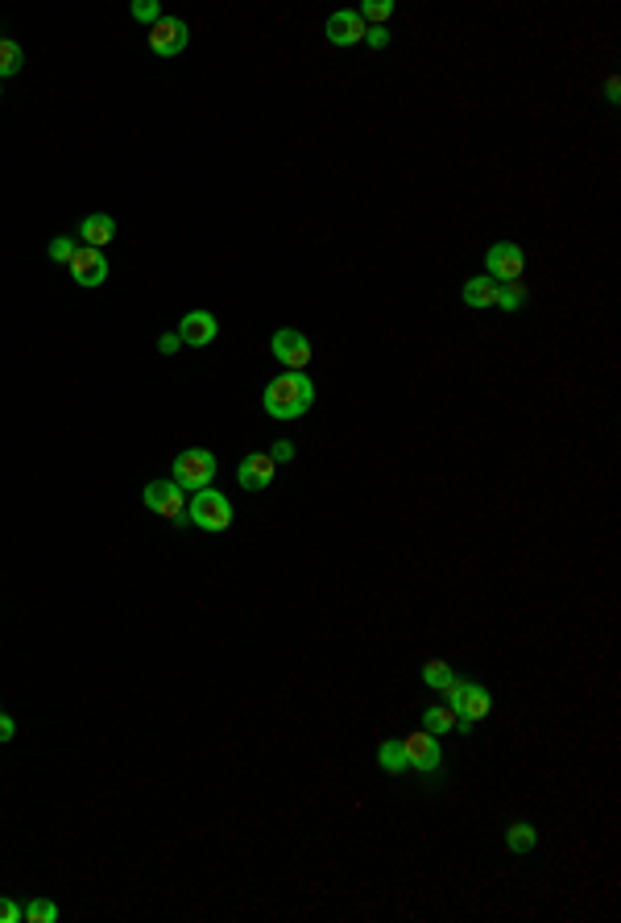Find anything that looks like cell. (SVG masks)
Masks as SVG:
<instances>
[{
	"label": "cell",
	"instance_id": "obj_1",
	"mask_svg": "<svg viewBox=\"0 0 621 923\" xmlns=\"http://www.w3.org/2000/svg\"><path fill=\"white\" fill-rule=\"evenodd\" d=\"M261 406H266L269 419L290 422V419H299V414H307V410L315 406V386H310L307 373H290L286 369V373L274 377V381L266 386Z\"/></svg>",
	"mask_w": 621,
	"mask_h": 923
},
{
	"label": "cell",
	"instance_id": "obj_2",
	"mask_svg": "<svg viewBox=\"0 0 621 923\" xmlns=\"http://www.w3.org/2000/svg\"><path fill=\"white\" fill-rule=\"evenodd\" d=\"M443 692H448V709L460 717V733H472V725L493 712V692L485 684H464V679H451Z\"/></svg>",
	"mask_w": 621,
	"mask_h": 923
},
{
	"label": "cell",
	"instance_id": "obj_3",
	"mask_svg": "<svg viewBox=\"0 0 621 923\" xmlns=\"http://www.w3.org/2000/svg\"><path fill=\"white\" fill-rule=\"evenodd\" d=\"M187 518H191V527L207 530V535H220V530L232 527V501H228L220 489H199V493H191V501H187Z\"/></svg>",
	"mask_w": 621,
	"mask_h": 923
},
{
	"label": "cell",
	"instance_id": "obj_4",
	"mask_svg": "<svg viewBox=\"0 0 621 923\" xmlns=\"http://www.w3.org/2000/svg\"><path fill=\"white\" fill-rule=\"evenodd\" d=\"M174 484H179L182 493H199V489H207V484L215 481V456L204 448H191L182 451L179 460H174Z\"/></svg>",
	"mask_w": 621,
	"mask_h": 923
},
{
	"label": "cell",
	"instance_id": "obj_5",
	"mask_svg": "<svg viewBox=\"0 0 621 923\" xmlns=\"http://www.w3.org/2000/svg\"><path fill=\"white\" fill-rule=\"evenodd\" d=\"M141 501H145V509H153V514L158 518H171V522H191V518H187V501H191V497L182 493L179 484L174 481H150L145 484V493H141Z\"/></svg>",
	"mask_w": 621,
	"mask_h": 923
},
{
	"label": "cell",
	"instance_id": "obj_6",
	"mask_svg": "<svg viewBox=\"0 0 621 923\" xmlns=\"http://www.w3.org/2000/svg\"><path fill=\"white\" fill-rule=\"evenodd\" d=\"M269 348H274V356H278V365H286L290 373H302V369L310 365V340H307V332H299V327H278L274 340H269Z\"/></svg>",
	"mask_w": 621,
	"mask_h": 923
},
{
	"label": "cell",
	"instance_id": "obj_7",
	"mask_svg": "<svg viewBox=\"0 0 621 923\" xmlns=\"http://www.w3.org/2000/svg\"><path fill=\"white\" fill-rule=\"evenodd\" d=\"M402 753H407L410 771H423V774L440 771V762H443L440 741H435V733H427V729L407 733V737H402Z\"/></svg>",
	"mask_w": 621,
	"mask_h": 923
},
{
	"label": "cell",
	"instance_id": "obj_8",
	"mask_svg": "<svg viewBox=\"0 0 621 923\" xmlns=\"http://www.w3.org/2000/svg\"><path fill=\"white\" fill-rule=\"evenodd\" d=\"M187 42H191V30H187L182 17H162L158 25H150V50L158 54V58H174V54H182Z\"/></svg>",
	"mask_w": 621,
	"mask_h": 923
},
{
	"label": "cell",
	"instance_id": "obj_9",
	"mask_svg": "<svg viewBox=\"0 0 621 923\" xmlns=\"http://www.w3.org/2000/svg\"><path fill=\"white\" fill-rule=\"evenodd\" d=\"M485 266H489V278L502 286V282H518L526 269V257L522 248L510 245V240H502V245H493L489 253H485Z\"/></svg>",
	"mask_w": 621,
	"mask_h": 923
},
{
	"label": "cell",
	"instance_id": "obj_10",
	"mask_svg": "<svg viewBox=\"0 0 621 923\" xmlns=\"http://www.w3.org/2000/svg\"><path fill=\"white\" fill-rule=\"evenodd\" d=\"M274 473H278V464L269 460V451H253V456H245V460H241L236 481H241V489L258 493V489H266V484L274 481Z\"/></svg>",
	"mask_w": 621,
	"mask_h": 923
},
{
	"label": "cell",
	"instance_id": "obj_11",
	"mask_svg": "<svg viewBox=\"0 0 621 923\" xmlns=\"http://www.w3.org/2000/svg\"><path fill=\"white\" fill-rule=\"evenodd\" d=\"M71 278L79 282V286H87V291H92V286H104L108 282V261H104V253H100V248H79L75 253V261H71Z\"/></svg>",
	"mask_w": 621,
	"mask_h": 923
},
{
	"label": "cell",
	"instance_id": "obj_12",
	"mask_svg": "<svg viewBox=\"0 0 621 923\" xmlns=\"http://www.w3.org/2000/svg\"><path fill=\"white\" fill-rule=\"evenodd\" d=\"M328 42L332 46H356V42H364V30L369 25L361 22V13H353V9H340V13H332L328 17Z\"/></svg>",
	"mask_w": 621,
	"mask_h": 923
},
{
	"label": "cell",
	"instance_id": "obj_13",
	"mask_svg": "<svg viewBox=\"0 0 621 923\" xmlns=\"http://www.w3.org/2000/svg\"><path fill=\"white\" fill-rule=\"evenodd\" d=\"M215 335H220V323H215L212 311H191V315H182V323H179V340H182V344H191V348H207Z\"/></svg>",
	"mask_w": 621,
	"mask_h": 923
},
{
	"label": "cell",
	"instance_id": "obj_14",
	"mask_svg": "<svg viewBox=\"0 0 621 923\" xmlns=\"http://www.w3.org/2000/svg\"><path fill=\"white\" fill-rule=\"evenodd\" d=\"M79 237H83L87 248H104L108 240L117 237V220H112V215H104V212L83 215V224H79Z\"/></svg>",
	"mask_w": 621,
	"mask_h": 923
},
{
	"label": "cell",
	"instance_id": "obj_15",
	"mask_svg": "<svg viewBox=\"0 0 621 923\" xmlns=\"http://www.w3.org/2000/svg\"><path fill=\"white\" fill-rule=\"evenodd\" d=\"M423 729L435 733V737H440V733H460V717H456L448 704H427V709H423Z\"/></svg>",
	"mask_w": 621,
	"mask_h": 923
},
{
	"label": "cell",
	"instance_id": "obj_16",
	"mask_svg": "<svg viewBox=\"0 0 621 923\" xmlns=\"http://www.w3.org/2000/svg\"><path fill=\"white\" fill-rule=\"evenodd\" d=\"M464 307H472V311H481V307H497V282H493V278L464 282Z\"/></svg>",
	"mask_w": 621,
	"mask_h": 923
},
{
	"label": "cell",
	"instance_id": "obj_17",
	"mask_svg": "<svg viewBox=\"0 0 621 923\" xmlns=\"http://www.w3.org/2000/svg\"><path fill=\"white\" fill-rule=\"evenodd\" d=\"M535 845H538V828L535 824L514 820V824L505 828V849H510V853H530Z\"/></svg>",
	"mask_w": 621,
	"mask_h": 923
},
{
	"label": "cell",
	"instance_id": "obj_18",
	"mask_svg": "<svg viewBox=\"0 0 621 923\" xmlns=\"http://www.w3.org/2000/svg\"><path fill=\"white\" fill-rule=\"evenodd\" d=\"M377 762H381V771H386V774H407L410 771L407 753H402V741H394V737L377 745Z\"/></svg>",
	"mask_w": 621,
	"mask_h": 923
},
{
	"label": "cell",
	"instance_id": "obj_19",
	"mask_svg": "<svg viewBox=\"0 0 621 923\" xmlns=\"http://www.w3.org/2000/svg\"><path fill=\"white\" fill-rule=\"evenodd\" d=\"M25 66V50L13 38H0V79H9V75H17Z\"/></svg>",
	"mask_w": 621,
	"mask_h": 923
},
{
	"label": "cell",
	"instance_id": "obj_20",
	"mask_svg": "<svg viewBox=\"0 0 621 923\" xmlns=\"http://www.w3.org/2000/svg\"><path fill=\"white\" fill-rule=\"evenodd\" d=\"M451 679H456V675H451V666L443 663V658H431V663H423V684H427V687L443 692V687H448Z\"/></svg>",
	"mask_w": 621,
	"mask_h": 923
},
{
	"label": "cell",
	"instance_id": "obj_21",
	"mask_svg": "<svg viewBox=\"0 0 621 923\" xmlns=\"http://www.w3.org/2000/svg\"><path fill=\"white\" fill-rule=\"evenodd\" d=\"M526 299H530V294H526L522 282H505V286H497V307H502V311H518Z\"/></svg>",
	"mask_w": 621,
	"mask_h": 923
},
{
	"label": "cell",
	"instance_id": "obj_22",
	"mask_svg": "<svg viewBox=\"0 0 621 923\" xmlns=\"http://www.w3.org/2000/svg\"><path fill=\"white\" fill-rule=\"evenodd\" d=\"M30 923H54L58 919V902L54 899H30V907H22Z\"/></svg>",
	"mask_w": 621,
	"mask_h": 923
},
{
	"label": "cell",
	"instance_id": "obj_23",
	"mask_svg": "<svg viewBox=\"0 0 621 923\" xmlns=\"http://www.w3.org/2000/svg\"><path fill=\"white\" fill-rule=\"evenodd\" d=\"M75 253H79V245L71 237H54L50 240V257L58 261V266H71V261H75Z\"/></svg>",
	"mask_w": 621,
	"mask_h": 923
},
{
	"label": "cell",
	"instance_id": "obj_24",
	"mask_svg": "<svg viewBox=\"0 0 621 923\" xmlns=\"http://www.w3.org/2000/svg\"><path fill=\"white\" fill-rule=\"evenodd\" d=\"M166 13H162V4L158 0H137L133 4V22H145V25H158Z\"/></svg>",
	"mask_w": 621,
	"mask_h": 923
},
{
	"label": "cell",
	"instance_id": "obj_25",
	"mask_svg": "<svg viewBox=\"0 0 621 923\" xmlns=\"http://www.w3.org/2000/svg\"><path fill=\"white\" fill-rule=\"evenodd\" d=\"M386 17H394V4H389V0H369V4H364L361 9V22H386Z\"/></svg>",
	"mask_w": 621,
	"mask_h": 923
},
{
	"label": "cell",
	"instance_id": "obj_26",
	"mask_svg": "<svg viewBox=\"0 0 621 923\" xmlns=\"http://www.w3.org/2000/svg\"><path fill=\"white\" fill-rule=\"evenodd\" d=\"M364 42L373 46V50H386V46H389V30H386V25H373V30H364Z\"/></svg>",
	"mask_w": 621,
	"mask_h": 923
},
{
	"label": "cell",
	"instance_id": "obj_27",
	"mask_svg": "<svg viewBox=\"0 0 621 923\" xmlns=\"http://www.w3.org/2000/svg\"><path fill=\"white\" fill-rule=\"evenodd\" d=\"M17 919H25V911L13 899H4V894H0V923H17Z\"/></svg>",
	"mask_w": 621,
	"mask_h": 923
},
{
	"label": "cell",
	"instance_id": "obj_28",
	"mask_svg": "<svg viewBox=\"0 0 621 923\" xmlns=\"http://www.w3.org/2000/svg\"><path fill=\"white\" fill-rule=\"evenodd\" d=\"M269 460H274V464H286V460H294V448H290L286 440H278V443H274V448H269Z\"/></svg>",
	"mask_w": 621,
	"mask_h": 923
},
{
	"label": "cell",
	"instance_id": "obj_29",
	"mask_svg": "<svg viewBox=\"0 0 621 923\" xmlns=\"http://www.w3.org/2000/svg\"><path fill=\"white\" fill-rule=\"evenodd\" d=\"M179 348H182L179 332H166V335H162V340H158V353H162V356H171V353H179Z\"/></svg>",
	"mask_w": 621,
	"mask_h": 923
},
{
	"label": "cell",
	"instance_id": "obj_30",
	"mask_svg": "<svg viewBox=\"0 0 621 923\" xmlns=\"http://www.w3.org/2000/svg\"><path fill=\"white\" fill-rule=\"evenodd\" d=\"M13 737H17V720L0 712V741H13Z\"/></svg>",
	"mask_w": 621,
	"mask_h": 923
},
{
	"label": "cell",
	"instance_id": "obj_31",
	"mask_svg": "<svg viewBox=\"0 0 621 923\" xmlns=\"http://www.w3.org/2000/svg\"><path fill=\"white\" fill-rule=\"evenodd\" d=\"M605 96H609V104H617V96H621V83H617V79H609V83H605Z\"/></svg>",
	"mask_w": 621,
	"mask_h": 923
}]
</instances>
